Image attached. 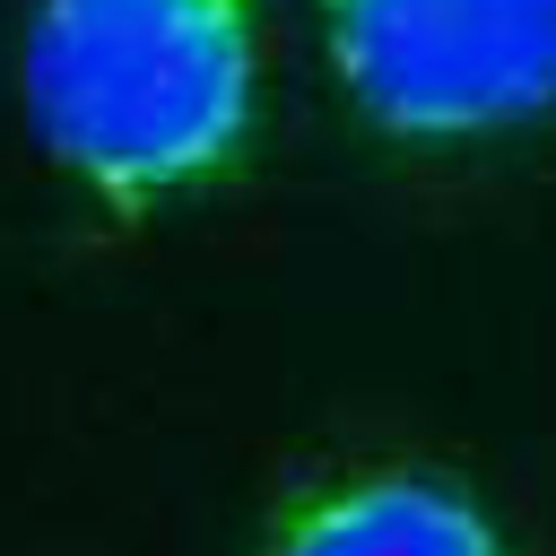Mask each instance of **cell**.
Returning <instances> with one entry per match:
<instances>
[{
	"label": "cell",
	"instance_id": "obj_1",
	"mask_svg": "<svg viewBox=\"0 0 556 556\" xmlns=\"http://www.w3.org/2000/svg\"><path fill=\"white\" fill-rule=\"evenodd\" d=\"M17 96L104 217H156L261 130V0H26Z\"/></svg>",
	"mask_w": 556,
	"mask_h": 556
},
{
	"label": "cell",
	"instance_id": "obj_2",
	"mask_svg": "<svg viewBox=\"0 0 556 556\" xmlns=\"http://www.w3.org/2000/svg\"><path fill=\"white\" fill-rule=\"evenodd\" d=\"M330 87L400 148L556 122V0H313Z\"/></svg>",
	"mask_w": 556,
	"mask_h": 556
},
{
	"label": "cell",
	"instance_id": "obj_3",
	"mask_svg": "<svg viewBox=\"0 0 556 556\" xmlns=\"http://www.w3.org/2000/svg\"><path fill=\"white\" fill-rule=\"evenodd\" d=\"M252 556H521L495 504L426 460H356L295 486Z\"/></svg>",
	"mask_w": 556,
	"mask_h": 556
}]
</instances>
